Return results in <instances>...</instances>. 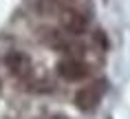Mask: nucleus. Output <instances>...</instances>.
Masks as SVG:
<instances>
[{"mask_svg": "<svg viewBox=\"0 0 130 119\" xmlns=\"http://www.w3.org/2000/svg\"><path fill=\"white\" fill-rule=\"evenodd\" d=\"M102 95H104V84L102 82L84 86V88H79V91L75 93V106L82 112H90V110H95L97 106H99Z\"/></svg>", "mask_w": 130, "mask_h": 119, "instance_id": "nucleus-1", "label": "nucleus"}, {"mask_svg": "<svg viewBox=\"0 0 130 119\" xmlns=\"http://www.w3.org/2000/svg\"><path fill=\"white\" fill-rule=\"evenodd\" d=\"M55 71H57V75H60L62 79H66V82H82V79H86L88 73H90L88 64H84L82 60H75V57L62 60Z\"/></svg>", "mask_w": 130, "mask_h": 119, "instance_id": "nucleus-2", "label": "nucleus"}, {"mask_svg": "<svg viewBox=\"0 0 130 119\" xmlns=\"http://www.w3.org/2000/svg\"><path fill=\"white\" fill-rule=\"evenodd\" d=\"M5 64H7L9 73L15 75V77H27L31 73V57L27 53H22V51H11V53H7Z\"/></svg>", "mask_w": 130, "mask_h": 119, "instance_id": "nucleus-3", "label": "nucleus"}, {"mask_svg": "<svg viewBox=\"0 0 130 119\" xmlns=\"http://www.w3.org/2000/svg\"><path fill=\"white\" fill-rule=\"evenodd\" d=\"M62 24H64V29H66L69 33L79 35V33H84V31L88 29V18L84 13H79V11L66 9V11H64V18H62Z\"/></svg>", "mask_w": 130, "mask_h": 119, "instance_id": "nucleus-4", "label": "nucleus"}, {"mask_svg": "<svg viewBox=\"0 0 130 119\" xmlns=\"http://www.w3.org/2000/svg\"><path fill=\"white\" fill-rule=\"evenodd\" d=\"M95 40H97V44H99L102 49H106V46H108V42H106V38H104L102 31H97V33H95Z\"/></svg>", "mask_w": 130, "mask_h": 119, "instance_id": "nucleus-5", "label": "nucleus"}, {"mask_svg": "<svg viewBox=\"0 0 130 119\" xmlns=\"http://www.w3.org/2000/svg\"><path fill=\"white\" fill-rule=\"evenodd\" d=\"M46 119H69L66 115H51V117H46Z\"/></svg>", "mask_w": 130, "mask_h": 119, "instance_id": "nucleus-6", "label": "nucleus"}]
</instances>
